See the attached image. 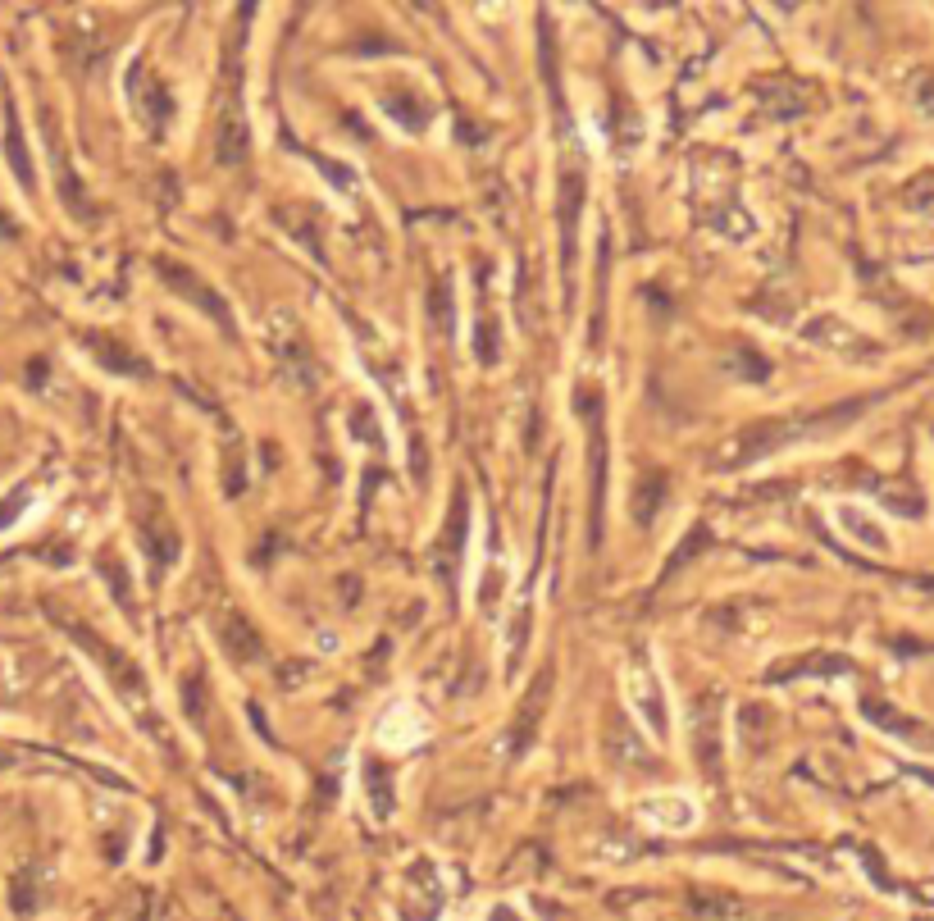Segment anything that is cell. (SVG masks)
Listing matches in <instances>:
<instances>
[{
  "label": "cell",
  "mask_w": 934,
  "mask_h": 921,
  "mask_svg": "<svg viewBox=\"0 0 934 921\" xmlns=\"http://www.w3.org/2000/svg\"><path fill=\"white\" fill-rule=\"evenodd\" d=\"M638 817L647 830H661V835H675V830L698 826V803L688 794H652L647 803H638Z\"/></svg>",
  "instance_id": "52a82bcc"
},
{
  "label": "cell",
  "mask_w": 934,
  "mask_h": 921,
  "mask_svg": "<svg viewBox=\"0 0 934 921\" xmlns=\"http://www.w3.org/2000/svg\"><path fill=\"white\" fill-rule=\"evenodd\" d=\"M160 274H165L169 283H178V292H183V297H192L196 306H201V311H215L224 329H233V315H228V306L215 297V292H206V283L196 279V274H187L183 265H160Z\"/></svg>",
  "instance_id": "9c48e42d"
},
{
  "label": "cell",
  "mask_w": 934,
  "mask_h": 921,
  "mask_svg": "<svg viewBox=\"0 0 934 921\" xmlns=\"http://www.w3.org/2000/svg\"><path fill=\"white\" fill-rule=\"evenodd\" d=\"M365 785H370V798H374V812L388 817V798H392V776L379 771V766H365Z\"/></svg>",
  "instance_id": "5bb4252c"
},
{
  "label": "cell",
  "mask_w": 934,
  "mask_h": 921,
  "mask_svg": "<svg viewBox=\"0 0 934 921\" xmlns=\"http://www.w3.org/2000/svg\"><path fill=\"white\" fill-rule=\"evenodd\" d=\"M862 411H866V402H852V406H834V411H821V415H802V420L757 425V429H748V434H734V443L720 447L716 466L739 470V466H752V461H766V456L784 452V447L807 443V438H830V434H839L843 425H852Z\"/></svg>",
  "instance_id": "6da1fadb"
},
{
  "label": "cell",
  "mask_w": 934,
  "mask_h": 921,
  "mask_svg": "<svg viewBox=\"0 0 934 921\" xmlns=\"http://www.w3.org/2000/svg\"><path fill=\"white\" fill-rule=\"evenodd\" d=\"M625 694H629V707H634L638 721H643L657 739H666V694H661V680H657V671H652V662L638 657V662L629 666Z\"/></svg>",
  "instance_id": "3957f363"
},
{
  "label": "cell",
  "mask_w": 934,
  "mask_h": 921,
  "mask_svg": "<svg viewBox=\"0 0 934 921\" xmlns=\"http://www.w3.org/2000/svg\"><path fill=\"white\" fill-rule=\"evenodd\" d=\"M811 342H821V347H834V352H866V342L857 338V333H848L839 320H816L807 329Z\"/></svg>",
  "instance_id": "30bf717a"
},
{
  "label": "cell",
  "mask_w": 934,
  "mask_h": 921,
  "mask_svg": "<svg viewBox=\"0 0 934 921\" xmlns=\"http://www.w3.org/2000/svg\"><path fill=\"white\" fill-rule=\"evenodd\" d=\"M720 712H725V703H720V698H711V694L693 703L688 744H693V757H698L702 771H716V766H720Z\"/></svg>",
  "instance_id": "277c9868"
},
{
  "label": "cell",
  "mask_w": 934,
  "mask_h": 921,
  "mask_svg": "<svg viewBox=\"0 0 934 921\" xmlns=\"http://www.w3.org/2000/svg\"><path fill=\"white\" fill-rule=\"evenodd\" d=\"M224 643H228V652H233V657H256V652H260V639L242 621H237V616H224Z\"/></svg>",
  "instance_id": "7c38bea8"
},
{
  "label": "cell",
  "mask_w": 934,
  "mask_h": 921,
  "mask_svg": "<svg viewBox=\"0 0 934 921\" xmlns=\"http://www.w3.org/2000/svg\"><path fill=\"white\" fill-rule=\"evenodd\" d=\"M483 921H524V917H520V908H515V903H497V908L488 912Z\"/></svg>",
  "instance_id": "9a60e30c"
},
{
  "label": "cell",
  "mask_w": 934,
  "mask_h": 921,
  "mask_svg": "<svg viewBox=\"0 0 934 921\" xmlns=\"http://www.w3.org/2000/svg\"><path fill=\"white\" fill-rule=\"evenodd\" d=\"M588 420V466H593V534L588 539L602 543V479H606V425H602V402L588 397L584 402Z\"/></svg>",
  "instance_id": "5b68a950"
},
{
  "label": "cell",
  "mask_w": 934,
  "mask_h": 921,
  "mask_svg": "<svg viewBox=\"0 0 934 921\" xmlns=\"http://www.w3.org/2000/svg\"><path fill=\"white\" fill-rule=\"evenodd\" d=\"M224 69L228 73H224V96H219V160H224V165H237L251 146V128H247V114H242V92H237V46H228Z\"/></svg>",
  "instance_id": "7a4b0ae2"
},
{
  "label": "cell",
  "mask_w": 934,
  "mask_h": 921,
  "mask_svg": "<svg viewBox=\"0 0 934 921\" xmlns=\"http://www.w3.org/2000/svg\"><path fill=\"white\" fill-rule=\"evenodd\" d=\"M839 520H843V529H848L852 539H862L866 548H880V552L889 548V534H884V529H875L871 520H862V516H857V511H852V507H843V511H839Z\"/></svg>",
  "instance_id": "8fae6325"
},
{
  "label": "cell",
  "mask_w": 934,
  "mask_h": 921,
  "mask_svg": "<svg viewBox=\"0 0 934 921\" xmlns=\"http://www.w3.org/2000/svg\"><path fill=\"white\" fill-rule=\"evenodd\" d=\"M401 903H406V917L411 921H433L442 908V880H438V867H411V876H406V894H401Z\"/></svg>",
  "instance_id": "ba28073f"
},
{
  "label": "cell",
  "mask_w": 934,
  "mask_h": 921,
  "mask_svg": "<svg viewBox=\"0 0 934 921\" xmlns=\"http://www.w3.org/2000/svg\"><path fill=\"white\" fill-rule=\"evenodd\" d=\"M5 124H10V142H5V151H10V160H14V174H19V183L28 187L32 183V165H28V156H23V137H19V119H14V110L5 114Z\"/></svg>",
  "instance_id": "4fadbf2b"
},
{
  "label": "cell",
  "mask_w": 934,
  "mask_h": 921,
  "mask_svg": "<svg viewBox=\"0 0 934 921\" xmlns=\"http://www.w3.org/2000/svg\"><path fill=\"white\" fill-rule=\"evenodd\" d=\"M429 739V721L415 703H392L379 721V744L392 748V753H406V748L424 744Z\"/></svg>",
  "instance_id": "8992f818"
}]
</instances>
